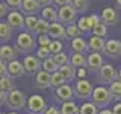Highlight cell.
Instances as JSON below:
<instances>
[{"instance_id": "1", "label": "cell", "mask_w": 121, "mask_h": 114, "mask_svg": "<svg viewBox=\"0 0 121 114\" xmlns=\"http://www.w3.org/2000/svg\"><path fill=\"white\" fill-rule=\"evenodd\" d=\"M36 41L30 32H21L18 33L17 40H15V49L20 53H30L35 49Z\"/></svg>"}, {"instance_id": "2", "label": "cell", "mask_w": 121, "mask_h": 114, "mask_svg": "<svg viewBox=\"0 0 121 114\" xmlns=\"http://www.w3.org/2000/svg\"><path fill=\"white\" fill-rule=\"evenodd\" d=\"M74 93H76V97L79 99H83V100H88L89 97H92V93H94V87L88 79H79L74 85Z\"/></svg>"}, {"instance_id": "3", "label": "cell", "mask_w": 121, "mask_h": 114, "mask_svg": "<svg viewBox=\"0 0 121 114\" xmlns=\"http://www.w3.org/2000/svg\"><path fill=\"white\" fill-rule=\"evenodd\" d=\"M8 106H9L12 111H18V109H21V108H24L26 105H27V100H26V96H24V93L20 90H12L9 93V97H8Z\"/></svg>"}, {"instance_id": "4", "label": "cell", "mask_w": 121, "mask_h": 114, "mask_svg": "<svg viewBox=\"0 0 121 114\" xmlns=\"http://www.w3.org/2000/svg\"><path fill=\"white\" fill-rule=\"evenodd\" d=\"M92 102L97 106H108L112 102V96H111V91L106 87H95L92 93Z\"/></svg>"}, {"instance_id": "5", "label": "cell", "mask_w": 121, "mask_h": 114, "mask_svg": "<svg viewBox=\"0 0 121 114\" xmlns=\"http://www.w3.org/2000/svg\"><path fill=\"white\" fill-rule=\"evenodd\" d=\"M47 109L45 99L39 94H33L27 99V111L30 114H44Z\"/></svg>"}, {"instance_id": "6", "label": "cell", "mask_w": 121, "mask_h": 114, "mask_svg": "<svg viewBox=\"0 0 121 114\" xmlns=\"http://www.w3.org/2000/svg\"><path fill=\"white\" fill-rule=\"evenodd\" d=\"M59 12V23L62 24H76V20H77V11L74 9L73 5H67V6H62L60 9L58 11Z\"/></svg>"}, {"instance_id": "7", "label": "cell", "mask_w": 121, "mask_h": 114, "mask_svg": "<svg viewBox=\"0 0 121 114\" xmlns=\"http://www.w3.org/2000/svg\"><path fill=\"white\" fill-rule=\"evenodd\" d=\"M97 78L101 84H109V85H111L112 82H115L117 79H118V71L112 67V64H104V66L100 68Z\"/></svg>"}, {"instance_id": "8", "label": "cell", "mask_w": 121, "mask_h": 114, "mask_svg": "<svg viewBox=\"0 0 121 114\" xmlns=\"http://www.w3.org/2000/svg\"><path fill=\"white\" fill-rule=\"evenodd\" d=\"M23 66H24V71L26 75L32 76V75H36L39 71V68H43V62L38 56H32V55H27L23 61Z\"/></svg>"}, {"instance_id": "9", "label": "cell", "mask_w": 121, "mask_h": 114, "mask_svg": "<svg viewBox=\"0 0 121 114\" xmlns=\"http://www.w3.org/2000/svg\"><path fill=\"white\" fill-rule=\"evenodd\" d=\"M6 21L15 30H21L23 28H26V17L23 15L21 11H11L6 17Z\"/></svg>"}, {"instance_id": "10", "label": "cell", "mask_w": 121, "mask_h": 114, "mask_svg": "<svg viewBox=\"0 0 121 114\" xmlns=\"http://www.w3.org/2000/svg\"><path fill=\"white\" fill-rule=\"evenodd\" d=\"M74 96H76L74 88H73V87H70L68 84H65V85H62V87H59V88H56V91H55L56 100L60 102V104H65V102L73 100Z\"/></svg>"}, {"instance_id": "11", "label": "cell", "mask_w": 121, "mask_h": 114, "mask_svg": "<svg viewBox=\"0 0 121 114\" xmlns=\"http://www.w3.org/2000/svg\"><path fill=\"white\" fill-rule=\"evenodd\" d=\"M100 18H101V21H103L106 26H115L117 23H118V20H120L118 12H117L113 8H111V6H106L104 9L101 11Z\"/></svg>"}, {"instance_id": "12", "label": "cell", "mask_w": 121, "mask_h": 114, "mask_svg": "<svg viewBox=\"0 0 121 114\" xmlns=\"http://www.w3.org/2000/svg\"><path fill=\"white\" fill-rule=\"evenodd\" d=\"M104 55L108 56V58H120L121 56V41L118 40H109L106 41V47H104Z\"/></svg>"}, {"instance_id": "13", "label": "cell", "mask_w": 121, "mask_h": 114, "mask_svg": "<svg viewBox=\"0 0 121 114\" xmlns=\"http://www.w3.org/2000/svg\"><path fill=\"white\" fill-rule=\"evenodd\" d=\"M23 75H26L23 62H20L18 59H14L11 62H8V76H11L12 79H17Z\"/></svg>"}, {"instance_id": "14", "label": "cell", "mask_w": 121, "mask_h": 114, "mask_svg": "<svg viewBox=\"0 0 121 114\" xmlns=\"http://www.w3.org/2000/svg\"><path fill=\"white\" fill-rule=\"evenodd\" d=\"M35 85L41 90H45L48 87H52V75L47 73L45 70H39L35 75Z\"/></svg>"}, {"instance_id": "15", "label": "cell", "mask_w": 121, "mask_h": 114, "mask_svg": "<svg viewBox=\"0 0 121 114\" xmlns=\"http://www.w3.org/2000/svg\"><path fill=\"white\" fill-rule=\"evenodd\" d=\"M86 66H88V68L91 71H100V68L104 66L101 53L92 52L91 55H88V64H86Z\"/></svg>"}, {"instance_id": "16", "label": "cell", "mask_w": 121, "mask_h": 114, "mask_svg": "<svg viewBox=\"0 0 121 114\" xmlns=\"http://www.w3.org/2000/svg\"><path fill=\"white\" fill-rule=\"evenodd\" d=\"M41 9V5L38 3V0H24L21 6V12L27 17V15H36Z\"/></svg>"}, {"instance_id": "17", "label": "cell", "mask_w": 121, "mask_h": 114, "mask_svg": "<svg viewBox=\"0 0 121 114\" xmlns=\"http://www.w3.org/2000/svg\"><path fill=\"white\" fill-rule=\"evenodd\" d=\"M48 35L55 40H60V38H67V28H64L62 23H52L50 30H48Z\"/></svg>"}, {"instance_id": "18", "label": "cell", "mask_w": 121, "mask_h": 114, "mask_svg": "<svg viewBox=\"0 0 121 114\" xmlns=\"http://www.w3.org/2000/svg\"><path fill=\"white\" fill-rule=\"evenodd\" d=\"M70 64L74 68H83L88 64V56H85V53H77L74 52L73 55L70 56Z\"/></svg>"}, {"instance_id": "19", "label": "cell", "mask_w": 121, "mask_h": 114, "mask_svg": "<svg viewBox=\"0 0 121 114\" xmlns=\"http://www.w3.org/2000/svg\"><path fill=\"white\" fill-rule=\"evenodd\" d=\"M41 18L47 20L48 23H58L59 21V12L52 6L43 8V11H41Z\"/></svg>"}, {"instance_id": "20", "label": "cell", "mask_w": 121, "mask_h": 114, "mask_svg": "<svg viewBox=\"0 0 121 114\" xmlns=\"http://www.w3.org/2000/svg\"><path fill=\"white\" fill-rule=\"evenodd\" d=\"M88 44H89L91 50H92V52H98V53L104 52V47H106L104 38H100V37H91L89 41H88Z\"/></svg>"}, {"instance_id": "21", "label": "cell", "mask_w": 121, "mask_h": 114, "mask_svg": "<svg viewBox=\"0 0 121 114\" xmlns=\"http://www.w3.org/2000/svg\"><path fill=\"white\" fill-rule=\"evenodd\" d=\"M71 47H73V50L77 52V53H86L88 49H89V44L86 43L82 37H79V38L71 40Z\"/></svg>"}, {"instance_id": "22", "label": "cell", "mask_w": 121, "mask_h": 114, "mask_svg": "<svg viewBox=\"0 0 121 114\" xmlns=\"http://www.w3.org/2000/svg\"><path fill=\"white\" fill-rule=\"evenodd\" d=\"M59 71L62 73V76L67 79V82H71V81H74V78H76V75H77V70L71 66V64H67V66H62V67H59Z\"/></svg>"}, {"instance_id": "23", "label": "cell", "mask_w": 121, "mask_h": 114, "mask_svg": "<svg viewBox=\"0 0 121 114\" xmlns=\"http://www.w3.org/2000/svg\"><path fill=\"white\" fill-rule=\"evenodd\" d=\"M0 56H2V59L8 61V62L17 59V55H15V50H14L12 46H2V49H0Z\"/></svg>"}, {"instance_id": "24", "label": "cell", "mask_w": 121, "mask_h": 114, "mask_svg": "<svg viewBox=\"0 0 121 114\" xmlns=\"http://www.w3.org/2000/svg\"><path fill=\"white\" fill-rule=\"evenodd\" d=\"M12 28L9 26L8 21H2L0 23V38H2V43H6L9 41V38L12 37Z\"/></svg>"}, {"instance_id": "25", "label": "cell", "mask_w": 121, "mask_h": 114, "mask_svg": "<svg viewBox=\"0 0 121 114\" xmlns=\"http://www.w3.org/2000/svg\"><path fill=\"white\" fill-rule=\"evenodd\" d=\"M77 26L80 28L82 32H92V29H94V24H92V20H91V17L88 15H83V17H80L77 20Z\"/></svg>"}, {"instance_id": "26", "label": "cell", "mask_w": 121, "mask_h": 114, "mask_svg": "<svg viewBox=\"0 0 121 114\" xmlns=\"http://www.w3.org/2000/svg\"><path fill=\"white\" fill-rule=\"evenodd\" d=\"M60 113L62 114H79L80 113V106L76 105L74 100H70V102H65L60 106Z\"/></svg>"}, {"instance_id": "27", "label": "cell", "mask_w": 121, "mask_h": 114, "mask_svg": "<svg viewBox=\"0 0 121 114\" xmlns=\"http://www.w3.org/2000/svg\"><path fill=\"white\" fill-rule=\"evenodd\" d=\"M43 70H45L47 73H56V71H59V66L55 62V59H53V56H50V58H47V59H44L43 61Z\"/></svg>"}, {"instance_id": "28", "label": "cell", "mask_w": 121, "mask_h": 114, "mask_svg": "<svg viewBox=\"0 0 121 114\" xmlns=\"http://www.w3.org/2000/svg\"><path fill=\"white\" fill-rule=\"evenodd\" d=\"M98 106L94 104V102H83L80 105V113L79 114H98Z\"/></svg>"}, {"instance_id": "29", "label": "cell", "mask_w": 121, "mask_h": 114, "mask_svg": "<svg viewBox=\"0 0 121 114\" xmlns=\"http://www.w3.org/2000/svg\"><path fill=\"white\" fill-rule=\"evenodd\" d=\"M109 91H111L112 100H121V81H120V79H117L115 82L111 84Z\"/></svg>"}, {"instance_id": "30", "label": "cell", "mask_w": 121, "mask_h": 114, "mask_svg": "<svg viewBox=\"0 0 121 114\" xmlns=\"http://www.w3.org/2000/svg\"><path fill=\"white\" fill-rule=\"evenodd\" d=\"M0 90L2 91H6V93H11L14 88V79L11 76H2L0 79Z\"/></svg>"}, {"instance_id": "31", "label": "cell", "mask_w": 121, "mask_h": 114, "mask_svg": "<svg viewBox=\"0 0 121 114\" xmlns=\"http://www.w3.org/2000/svg\"><path fill=\"white\" fill-rule=\"evenodd\" d=\"M39 18L36 15H27L26 17V32H36Z\"/></svg>"}, {"instance_id": "32", "label": "cell", "mask_w": 121, "mask_h": 114, "mask_svg": "<svg viewBox=\"0 0 121 114\" xmlns=\"http://www.w3.org/2000/svg\"><path fill=\"white\" fill-rule=\"evenodd\" d=\"M67 84V79L62 76L60 71H56V73L52 75V87H55V88H59V87L65 85Z\"/></svg>"}, {"instance_id": "33", "label": "cell", "mask_w": 121, "mask_h": 114, "mask_svg": "<svg viewBox=\"0 0 121 114\" xmlns=\"http://www.w3.org/2000/svg\"><path fill=\"white\" fill-rule=\"evenodd\" d=\"M73 6L79 14H83L89 8V0H73Z\"/></svg>"}, {"instance_id": "34", "label": "cell", "mask_w": 121, "mask_h": 114, "mask_svg": "<svg viewBox=\"0 0 121 114\" xmlns=\"http://www.w3.org/2000/svg\"><path fill=\"white\" fill-rule=\"evenodd\" d=\"M52 23H48L44 18H39V23H38V28H36V33L39 35H48V30H50Z\"/></svg>"}, {"instance_id": "35", "label": "cell", "mask_w": 121, "mask_h": 114, "mask_svg": "<svg viewBox=\"0 0 121 114\" xmlns=\"http://www.w3.org/2000/svg\"><path fill=\"white\" fill-rule=\"evenodd\" d=\"M82 35V30L79 28L77 24H70L67 26V38H71V40H74V38H79Z\"/></svg>"}, {"instance_id": "36", "label": "cell", "mask_w": 121, "mask_h": 114, "mask_svg": "<svg viewBox=\"0 0 121 114\" xmlns=\"http://www.w3.org/2000/svg\"><path fill=\"white\" fill-rule=\"evenodd\" d=\"M53 59H55V62L58 64L59 67L70 64V56H68L65 52H60V53H56V55H53Z\"/></svg>"}, {"instance_id": "37", "label": "cell", "mask_w": 121, "mask_h": 114, "mask_svg": "<svg viewBox=\"0 0 121 114\" xmlns=\"http://www.w3.org/2000/svg\"><path fill=\"white\" fill-rule=\"evenodd\" d=\"M92 33H94V37H100V38H104L106 35H108V26H106L104 23L101 21L100 24H97L95 28L92 29Z\"/></svg>"}, {"instance_id": "38", "label": "cell", "mask_w": 121, "mask_h": 114, "mask_svg": "<svg viewBox=\"0 0 121 114\" xmlns=\"http://www.w3.org/2000/svg\"><path fill=\"white\" fill-rule=\"evenodd\" d=\"M48 49H50L52 55H56V53L64 52V44L60 43L59 40H52V43H50V46H48Z\"/></svg>"}, {"instance_id": "39", "label": "cell", "mask_w": 121, "mask_h": 114, "mask_svg": "<svg viewBox=\"0 0 121 114\" xmlns=\"http://www.w3.org/2000/svg\"><path fill=\"white\" fill-rule=\"evenodd\" d=\"M36 56L39 59H47V58H50V56H53L52 55V52H50V49L48 47H38V50H36Z\"/></svg>"}, {"instance_id": "40", "label": "cell", "mask_w": 121, "mask_h": 114, "mask_svg": "<svg viewBox=\"0 0 121 114\" xmlns=\"http://www.w3.org/2000/svg\"><path fill=\"white\" fill-rule=\"evenodd\" d=\"M23 2L24 0H6V5L11 8L12 11H21V6H23Z\"/></svg>"}, {"instance_id": "41", "label": "cell", "mask_w": 121, "mask_h": 114, "mask_svg": "<svg viewBox=\"0 0 121 114\" xmlns=\"http://www.w3.org/2000/svg\"><path fill=\"white\" fill-rule=\"evenodd\" d=\"M50 43H52V37L50 35H39V38H38L39 47H48Z\"/></svg>"}, {"instance_id": "42", "label": "cell", "mask_w": 121, "mask_h": 114, "mask_svg": "<svg viewBox=\"0 0 121 114\" xmlns=\"http://www.w3.org/2000/svg\"><path fill=\"white\" fill-rule=\"evenodd\" d=\"M9 9H11V8L6 5V2H5V3L2 2V3H0V17H2V18H3V17H8Z\"/></svg>"}, {"instance_id": "43", "label": "cell", "mask_w": 121, "mask_h": 114, "mask_svg": "<svg viewBox=\"0 0 121 114\" xmlns=\"http://www.w3.org/2000/svg\"><path fill=\"white\" fill-rule=\"evenodd\" d=\"M0 75L8 76V61H5V59L0 61Z\"/></svg>"}, {"instance_id": "44", "label": "cell", "mask_w": 121, "mask_h": 114, "mask_svg": "<svg viewBox=\"0 0 121 114\" xmlns=\"http://www.w3.org/2000/svg\"><path fill=\"white\" fill-rule=\"evenodd\" d=\"M55 3L59 8H62V6H67V5H73V0H55Z\"/></svg>"}, {"instance_id": "45", "label": "cell", "mask_w": 121, "mask_h": 114, "mask_svg": "<svg viewBox=\"0 0 121 114\" xmlns=\"http://www.w3.org/2000/svg\"><path fill=\"white\" fill-rule=\"evenodd\" d=\"M8 97H9V93L6 91H0V104H8Z\"/></svg>"}, {"instance_id": "46", "label": "cell", "mask_w": 121, "mask_h": 114, "mask_svg": "<svg viewBox=\"0 0 121 114\" xmlns=\"http://www.w3.org/2000/svg\"><path fill=\"white\" fill-rule=\"evenodd\" d=\"M44 114H62V113H60V109L55 108V106H48V108L45 109V113H44Z\"/></svg>"}, {"instance_id": "47", "label": "cell", "mask_w": 121, "mask_h": 114, "mask_svg": "<svg viewBox=\"0 0 121 114\" xmlns=\"http://www.w3.org/2000/svg\"><path fill=\"white\" fill-rule=\"evenodd\" d=\"M38 3L43 8H47V6H52V3H55V0H38Z\"/></svg>"}, {"instance_id": "48", "label": "cell", "mask_w": 121, "mask_h": 114, "mask_svg": "<svg viewBox=\"0 0 121 114\" xmlns=\"http://www.w3.org/2000/svg\"><path fill=\"white\" fill-rule=\"evenodd\" d=\"M112 113L113 114H121V102H118V104L112 108Z\"/></svg>"}, {"instance_id": "49", "label": "cell", "mask_w": 121, "mask_h": 114, "mask_svg": "<svg viewBox=\"0 0 121 114\" xmlns=\"http://www.w3.org/2000/svg\"><path fill=\"white\" fill-rule=\"evenodd\" d=\"M77 75H79V76H80V78L83 79V76H86V70H85V68H80V70L77 71Z\"/></svg>"}, {"instance_id": "50", "label": "cell", "mask_w": 121, "mask_h": 114, "mask_svg": "<svg viewBox=\"0 0 121 114\" xmlns=\"http://www.w3.org/2000/svg\"><path fill=\"white\" fill-rule=\"evenodd\" d=\"M98 114H113V113L111 111V109H101V111L98 113Z\"/></svg>"}, {"instance_id": "51", "label": "cell", "mask_w": 121, "mask_h": 114, "mask_svg": "<svg viewBox=\"0 0 121 114\" xmlns=\"http://www.w3.org/2000/svg\"><path fill=\"white\" fill-rule=\"evenodd\" d=\"M115 5H117L118 9H121V0H115Z\"/></svg>"}, {"instance_id": "52", "label": "cell", "mask_w": 121, "mask_h": 114, "mask_svg": "<svg viewBox=\"0 0 121 114\" xmlns=\"http://www.w3.org/2000/svg\"><path fill=\"white\" fill-rule=\"evenodd\" d=\"M118 79H120V81H121V68H120V70H118Z\"/></svg>"}, {"instance_id": "53", "label": "cell", "mask_w": 121, "mask_h": 114, "mask_svg": "<svg viewBox=\"0 0 121 114\" xmlns=\"http://www.w3.org/2000/svg\"><path fill=\"white\" fill-rule=\"evenodd\" d=\"M8 114H18L17 111H11V113H8Z\"/></svg>"}, {"instance_id": "54", "label": "cell", "mask_w": 121, "mask_h": 114, "mask_svg": "<svg viewBox=\"0 0 121 114\" xmlns=\"http://www.w3.org/2000/svg\"><path fill=\"white\" fill-rule=\"evenodd\" d=\"M120 41H121V40H120Z\"/></svg>"}]
</instances>
